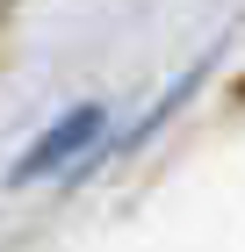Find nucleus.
<instances>
[{
  "label": "nucleus",
  "instance_id": "f257e3e1",
  "mask_svg": "<svg viewBox=\"0 0 245 252\" xmlns=\"http://www.w3.org/2000/svg\"><path fill=\"white\" fill-rule=\"evenodd\" d=\"M94 137H101V108H72V116H65V123L36 144V152L22 158V173H58V166H65V158H79Z\"/></svg>",
  "mask_w": 245,
  "mask_h": 252
}]
</instances>
